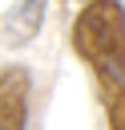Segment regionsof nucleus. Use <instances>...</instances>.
Masks as SVG:
<instances>
[{
  "mask_svg": "<svg viewBox=\"0 0 125 130\" xmlns=\"http://www.w3.org/2000/svg\"><path fill=\"white\" fill-rule=\"evenodd\" d=\"M44 4L48 0H16L8 12H4V45L8 49H24L40 24H44Z\"/></svg>",
  "mask_w": 125,
  "mask_h": 130,
  "instance_id": "3",
  "label": "nucleus"
},
{
  "mask_svg": "<svg viewBox=\"0 0 125 130\" xmlns=\"http://www.w3.org/2000/svg\"><path fill=\"white\" fill-rule=\"evenodd\" d=\"M73 53L89 65L109 130H125V8L121 0H85L69 32Z\"/></svg>",
  "mask_w": 125,
  "mask_h": 130,
  "instance_id": "1",
  "label": "nucleus"
},
{
  "mask_svg": "<svg viewBox=\"0 0 125 130\" xmlns=\"http://www.w3.org/2000/svg\"><path fill=\"white\" fill-rule=\"evenodd\" d=\"M28 98H32V73L24 65L0 69V130H28Z\"/></svg>",
  "mask_w": 125,
  "mask_h": 130,
  "instance_id": "2",
  "label": "nucleus"
}]
</instances>
